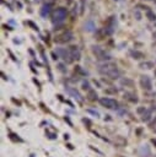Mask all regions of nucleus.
<instances>
[{
    "label": "nucleus",
    "instance_id": "1",
    "mask_svg": "<svg viewBox=\"0 0 156 157\" xmlns=\"http://www.w3.org/2000/svg\"><path fill=\"white\" fill-rule=\"evenodd\" d=\"M66 15H68V10H66L65 7H58V9H55V11H54V13H53L52 21H53L54 23L61 22V21H64V18L66 17Z\"/></svg>",
    "mask_w": 156,
    "mask_h": 157
},
{
    "label": "nucleus",
    "instance_id": "2",
    "mask_svg": "<svg viewBox=\"0 0 156 157\" xmlns=\"http://www.w3.org/2000/svg\"><path fill=\"white\" fill-rule=\"evenodd\" d=\"M92 52H93V54L96 55V58H97L98 60H103V61L111 60V55L107 54V53H106L101 47H98V45H92Z\"/></svg>",
    "mask_w": 156,
    "mask_h": 157
},
{
    "label": "nucleus",
    "instance_id": "3",
    "mask_svg": "<svg viewBox=\"0 0 156 157\" xmlns=\"http://www.w3.org/2000/svg\"><path fill=\"white\" fill-rule=\"evenodd\" d=\"M99 103L102 107H106L108 109H115L118 107V102L113 98H108V97H102L99 99Z\"/></svg>",
    "mask_w": 156,
    "mask_h": 157
},
{
    "label": "nucleus",
    "instance_id": "4",
    "mask_svg": "<svg viewBox=\"0 0 156 157\" xmlns=\"http://www.w3.org/2000/svg\"><path fill=\"white\" fill-rule=\"evenodd\" d=\"M72 38H74V34H72L70 31H68V32H64V33L60 34V36H57L54 40H55L57 43H68V42H70Z\"/></svg>",
    "mask_w": 156,
    "mask_h": 157
},
{
    "label": "nucleus",
    "instance_id": "5",
    "mask_svg": "<svg viewBox=\"0 0 156 157\" xmlns=\"http://www.w3.org/2000/svg\"><path fill=\"white\" fill-rule=\"evenodd\" d=\"M140 86L142 90H146V91H150L152 88V82H151V78L146 75H142L140 76Z\"/></svg>",
    "mask_w": 156,
    "mask_h": 157
},
{
    "label": "nucleus",
    "instance_id": "6",
    "mask_svg": "<svg viewBox=\"0 0 156 157\" xmlns=\"http://www.w3.org/2000/svg\"><path fill=\"white\" fill-rule=\"evenodd\" d=\"M97 67H98V71H99L102 75H106V74H107V72H109L111 70L115 69V67H117V65H115V64H113V63H104V64L98 65Z\"/></svg>",
    "mask_w": 156,
    "mask_h": 157
},
{
    "label": "nucleus",
    "instance_id": "7",
    "mask_svg": "<svg viewBox=\"0 0 156 157\" xmlns=\"http://www.w3.org/2000/svg\"><path fill=\"white\" fill-rule=\"evenodd\" d=\"M57 54L60 55V56L64 59V61H66V63H71V61H72V58H71V55H70L69 49L66 50V49H64V48H57Z\"/></svg>",
    "mask_w": 156,
    "mask_h": 157
},
{
    "label": "nucleus",
    "instance_id": "8",
    "mask_svg": "<svg viewBox=\"0 0 156 157\" xmlns=\"http://www.w3.org/2000/svg\"><path fill=\"white\" fill-rule=\"evenodd\" d=\"M69 52H70V55H71L72 60H79V59H80V52H79L77 47L71 45V47L69 48Z\"/></svg>",
    "mask_w": 156,
    "mask_h": 157
},
{
    "label": "nucleus",
    "instance_id": "9",
    "mask_svg": "<svg viewBox=\"0 0 156 157\" xmlns=\"http://www.w3.org/2000/svg\"><path fill=\"white\" fill-rule=\"evenodd\" d=\"M50 4H44L42 7H41V10H39V13H41V16L42 17H47L49 13H50Z\"/></svg>",
    "mask_w": 156,
    "mask_h": 157
},
{
    "label": "nucleus",
    "instance_id": "10",
    "mask_svg": "<svg viewBox=\"0 0 156 157\" xmlns=\"http://www.w3.org/2000/svg\"><path fill=\"white\" fill-rule=\"evenodd\" d=\"M84 29H85L86 32H92V31H95V29H96L95 22H93L92 20H87V21L85 22V25H84Z\"/></svg>",
    "mask_w": 156,
    "mask_h": 157
},
{
    "label": "nucleus",
    "instance_id": "11",
    "mask_svg": "<svg viewBox=\"0 0 156 157\" xmlns=\"http://www.w3.org/2000/svg\"><path fill=\"white\" fill-rule=\"evenodd\" d=\"M65 90H66V92H68L70 96H72V97H74V98H76L77 101H82V98H81V94H80V93H79V92H77L75 88H70V87H66Z\"/></svg>",
    "mask_w": 156,
    "mask_h": 157
},
{
    "label": "nucleus",
    "instance_id": "12",
    "mask_svg": "<svg viewBox=\"0 0 156 157\" xmlns=\"http://www.w3.org/2000/svg\"><path fill=\"white\" fill-rule=\"evenodd\" d=\"M119 75H120V74H119V70H118L117 67H115V69H113V70H111L109 72H107V74H106V76H107V77H109V78H112V80L118 78V77H119Z\"/></svg>",
    "mask_w": 156,
    "mask_h": 157
},
{
    "label": "nucleus",
    "instance_id": "13",
    "mask_svg": "<svg viewBox=\"0 0 156 157\" xmlns=\"http://www.w3.org/2000/svg\"><path fill=\"white\" fill-rule=\"evenodd\" d=\"M155 66V64H154V61H142V63H140L139 64V67L140 69H146V70H149V69H152Z\"/></svg>",
    "mask_w": 156,
    "mask_h": 157
},
{
    "label": "nucleus",
    "instance_id": "14",
    "mask_svg": "<svg viewBox=\"0 0 156 157\" xmlns=\"http://www.w3.org/2000/svg\"><path fill=\"white\" fill-rule=\"evenodd\" d=\"M124 98L128 99L129 102H133V103H136V102H138V97H136V94L130 93V92H125V93H124Z\"/></svg>",
    "mask_w": 156,
    "mask_h": 157
},
{
    "label": "nucleus",
    "instance_id": "15",
    "mask_svg": "<svg viewBox=\"0 0 156 157\" xmlns=\"http://www.w3.org/2000/svg\"><path fill=\"white\" fill-rule=\"evenodd\" d=\"M120 83H122L123 86H125V87H133V86H134V81L130 80V78H128V77L120 78Z\"/></svg>",
    "mask_w": 156,
    "mask_h": 157
},
{
    "label": "nucleus",
    "instance_id": "16",
    "mask_svg": "<svg viewBox=\"0 0 156 157\" xmlns=\"http://www.w3.org/2000/svg\"><path fill=\"white\" fill-rule=\"evenodd\" d=\"M130 55L133 59H142L144 58V54L138 50H130Z\"/></svg>",
    "mask_w": 156,
    "mask_h": 157
},
{
    "label": "nucleus",
    "instance_id": "17",
    "mask_svg": "<svg viewBox=\"0 0 156 157\" xmlns=\"http://www.w3.org/2000/svg\"><path fill=\"white\" fill-rule=\"evenodd\" d=\"M97 93H96V91H93V90H90L88 92H87V98L90 99V101H96L97 99Z\"/></svg>",
    "mask_w": 156,
    "mask_h": 157
},
{
    "label": "nucleus",
    "instance_id": "18",
    "mask_svg": "<svg viewBox=\"0 0 156 157\" xmlns=\"http://www.w3.org/2000/svg\"><path fill=\"white\" fill-rule=\"evenodd\" d=\"M150 118H151V110H150V109H147V110L141 115V120H144V121H149V120H150Z\"/></svg>",
    "mask_w": 156,
    "mask_h": 157
},
{
    "label": "nucleus",
    "instance_id": "19",
    "mask_svg": "<svg viewBox=\"0 0 156 157\" xmlns=\"http://www.w3.org/2000/svg\"><path fill=\"white\" fill-rule=\"evenodd\" d=\"M146 17L150 20V21H156V13L151 10H147L146 11Z\"/></svg>",
    "mask_w": 156,
    "mask_h": 157
},
{
    "label": "nucleus",
    "instance_id": "20",
    "mask_svg": "<svg viewBox=\"0 0 156 157\" xmlns=\"http://www.w3.org/2000/svg\"><path fill=\"white\" fill-rule=\"evenodd\" d=\"M146 110H147V109H146L145 107H140V108H138V110H136V112H138L139 114H141V115H142V114H144Z\"/></svg>",
    "mask_w": 156,
    "mask_h": 157
},
{
    "label": "nucleus",
    "instance_id": "21",
    "mask_svg": "<svg viewBox=\"0 0 156 157\" xmlns=\"http://www.w3.org/2000/svg\"><path fill=\"white\" fill-rule=\"evenodd\" d=\"M27 23H28V25H29V26H31V27H32V28H33L34 31H38V26H37V25H34V23H33L32 21H28Z\"/></svg>",
    "mask_w": 156,
    "mask_h": 157
},
{
    "label": "nucleus",
    "instance_id": "22",
    "mask_svg": "<svg viewBox=\"0 0 156 157\" xmlns=\"http://www.w3.org/2000/svg\"><path fill=\"white\" fill-rule=\"evenodd\" d=\"M82 88L90 91V83H88V82H84V83H82Z\"/></svg>",
    "mask_w": 156,
    "mask_h": 157
},
{
    "label": "nucleus",
    "instance_id": "23",
    "mask_svg": "<svg viewBox=\"0 0 156 157\" xmlns=\"http://www.w3.org/2000/svg\"><path fill=\"white\" fill-rule=\"evenodd\" d=\"M150 128H151L152 130H156V118H155V119H154V121L150 124Z\"/></svg>",
    "mask_w": 156,
    "mask_h": 157
},
{
    "label": "nucleus",
    "instance_id": "24",
    "mask_svg": "<svg viewBox=\"0 0 156 157\" xmlns=\"http://www.w3.org/2000/svg\"><path fill=\"white\" fill-rule=\"evenodd\" d=\"M87 113H91V114H93V115L98 117V112H96V110H92V109H87Z\"/></svg>",
    "mask_w": 156,
    "mask_h": 157
},
{
    "label": "nucleus",
    "instance_id": "25",
    "mask_svg": "<svg viewBox=\"0 0 156 157\" xmlns=\"http://www.w3.org/2000/svg\"><path fill=\"white\" fill-rule=\"evenodd\" d=\"M81 1V13H84V9H85V0H80Z\"/></svg>",
    "mask_w": 156,
    "mask_h": 157
},
{
    "label": "nucleus",
    "instance_id": "26",
    "mask_svg": "<svg viewBox=\"0 0 156 157\" xmlns=\"http://www.w3.org/2000/svg\"><path fill=\"white\" fill-rule=\"evenodd\" d=\"M135 17H136V20H141V16H140L139 11H135Z\"/></svg>",
    "mask_w": 156,
    "mask_h": 157
},
{
    "label": "nucleus",
    "instance_id": "27",
    "mask_svg": "<svg viewBox=\"0 0 156 157\" xmlns=\"http://www.w3.org/2000/svg\"><path fill=\"white\" fill-rule=\"evenodd\" d=\"M58 67H59V70H60V71H65V67H64V65H63V64H59V65H58Z\"/></svg>",
    "mask_w": 156,
    "mask_h": 157
},
{
    "label": "nucleus",
    "instance_id": "28",
    "mask_svg": "<svg viewBox=\"0 0 156 157\" xmlns=\"http://www.w3.org/2000/svg\"><path fill=\"white\" fill-rule=\"evenodd\" d=\"M97 39H102V32L101 31L97 32Z\"/></svg>",
    "mask_w": 156,
    "mask_h": 157
},
{
    "label": "nucleus",
    "instance_id": "29",
    "mask_svg": "<svg viewBox=\"0 0 156 157\" xmlns=\"http://www.w3.org/2000/svg\"><path fill=\"white\" fill-rule=\"evenodd\" d=\"M52 58H53L54 60H57V59H58V54H55V53L53 52V53H52Z\"/></svg>",
    "mask_w": 156,
    "mask_h": 157
},
{
    "label": "nucleus",
    "instance_id": "30",
    "mask_svg": "<svg viewBox=\"0 0 156 157\" xmlns=\"http://www.w3.org/2000/svg\"><path fill=\"white\" fill-rule=\"evenodd\" d=\"M82 121H84V123H86V124H88V125L91 124V121H90L88 119H82Z\"/></svg>",
    "mask_w": 156,
    "mask_h": 157
},
{
    "label": "nucleus",
    "instance_id": "31",
    "mask_svg": "<svg viewBox=\"0 0 156 157\" xmlns=\"http://www.w3.org/2000/svg\"><path fill=\"white\" fill-rule=\"evenodd\" d=\"M16 5H17L18 7H22V4H21V2H18V1H16Z\"/></svg>",
    "mask_w": 156,
    "mask_h": 157
},
{
    "label": "nucleus",
    "instance_id": "32",
    "mask_svg": "<svg viewBox=\"0 0 156 157\" xmlns=\"http://www.w3.org/2000/svg\"><path fill=\"white\" fill-rule=\"evenodd\" d=\"M152 37H154V38H155V39H156V32H155V33H154V34H152Z\"/></svg>",
    "mask_w": 156,
    "mask_h": 157
},
{
    "label": "nucleus",
    "instance_id": "33",
    "mask_svg": "<svg viewBox=\"0 0 156 157\" xmlns=\"http://www.w3.org/2000/svg\"><path fill=\"white\" fill-rule=\"evenodd\" d=\"M154 144H155V145H156V140H154Z\"/></svg>",
    "mask_w": 156,
    "mask_h": 157
},
{
    "label": "nucleus",
    "instance_id": "34",
    "mask_svg": "<svg viewBox=\"0 0 156 157\" xmlns=\"http://www.w3.org/2000/svg\"><path fill=\"white\" fill-rule=\"evenodd\" d=\"M155 75H156V70H155Z\"/></svg>",
    "mask_w": 156,
    "mask_h": 157
},
{
    "label": "nucleus",
    "instance_id": "35",
    "mask_svg": "<svg viewBox=\"0 0 156 157\" xmlns=\"http://www.w3.org/2000/svg\"><path fill=\"white\" fill-rule=\"evenodd\" d=\"M145 1H147V0H145Z\"/></svg>",
    "mask_w": 156,
    "mask_h": 157
}]
</instances>
